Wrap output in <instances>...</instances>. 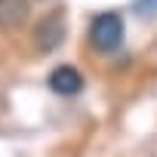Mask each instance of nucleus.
I'll list each match as a JSON object with an SVG mask.
<instances>
[{"instance_id": "nucleus-2", "label": "nucleus", "mask_w": 157, "mask_h": 157, "mask_svg": "<svg viewBox=\"0 0 157 157\" xmlns=\"http://www.w3.org/2000/svg\"><path fill=\"white\" fill-rule=\"evenodd\" d=\"M46 83H49V90L56 96L71 99V96H77V93L83 90V74H80L77 65H56L49 71V77H46Z\"/></svg>"}, {"instance_id": "nucleus-1", "label": "nucleus", "mask_w": 157, "mask_h": 157, "mask_svg": "<svg viewBox=\"0 0 157 157\" xmlns=\"http://www.w3.org/2000/svg\"><path fill=\"white\" fill-rule=\"evenodd\" d=\"M86 40L90 46L99 52V56H114L123 40H126V22L117 10H102L90 19V28H86Z\"/></svg>"}, {"instance_id": "nucleus-4", "label": "nucleus", "mask_w": 157, "mask_h": 157, "mask_svg": "<svg viewBox=\"0 0 157 157\" xmlns=\"http://www.w3.org/2000/svg\"><path fill=\"white\" fill-rule=\"evenodd\" d=\"M28 19V0H0V25L19 28Z\"/></svg>"}, {"instance_id": "nucleus-3", "label": "nucleus", "mask_w": 157, "mask_h": 157, "mask_svg": "<svg viewBox=\"0 0 157 157\" xmlns=\"http://www.w3.org/2000/svg\"><path fill=\"white\" fill-rule=\"evenodd\" d=\"M62 37H65L62 16L52 13V16H46V19L37 25V31H34V46H37L40 52H46V49H56V46L62 43Z\"/></svg>"}, {"instance_id": "nucleus-5", "label": "nucleus", "mask_w": 157, "mask_h": 157, "mask_svg": "<svg viewBox=\"0 0 157 157\" xmlns=\"http://www.w3.org/2000/svg\"><path fill=\"white\" fill-rule=\"evenodd\" d=\"M136 13H139V16H157V0H139V3H136Z\"/></svg>"}]
</instances>
